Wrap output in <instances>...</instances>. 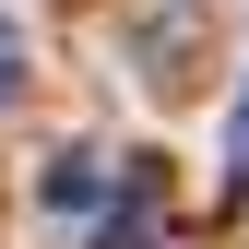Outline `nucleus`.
I'll return each mask as SVG.
<instances>
[{"mask_svg": "<svg viewBox=\"0 0 249 249\" xmlns=\"http://www.w3.org/2000/svg\"><path fill=\"white\" fill-rule=\"evenodd\" d=\"M107 190H119V166H107L95 142H59L48 166H36V202L48 213H107Z\"/></svg>", "mask_w": 249, "mask_h": 249, "instance_id": "obj_1", "label": "nucleus"}, {"mask_svg": "<svg viewBox=\"0 0 249 249\" xmlns=\"http://www.w3.org/2000/svg\"><path fill=\"white\" fill-rule=\"evenodd\" d=\"M107 249H166V226H154V190H142V178H131V213L107 226Z\"/></svg>", "mask_w": 249, "mask_h": 249, "instance_id": "obj_2", "label": "nucleus"}, {"mask_svg": "<svg viewBox=\"0 0 249 249\" xmlns=\"http://www.w3.org/2000/svg\"><path fill=\"white\" fill-rule=\"evenodd\" d=\"M226 154H237V190H249V83H237V119H226Z\"/></svg>", "mask_w": 249, "mask_h": 249, "instance_id": "obj_3", "label": "nucleus"}, {"mask_svg": "<svg viewBox=\"0 0 249 249\" xmlns=\"http://www.w3.org/2000/svg\"><path fill=\"white\" fill-rule=\"evenodd\" d=\"M12 83H24V71H12V24H0V107H12Z\"/></svg>", "mask_w": 249, "mask_h": 249, "instance_id": "obj_4", "label": "nucleus"}]
</instances>
